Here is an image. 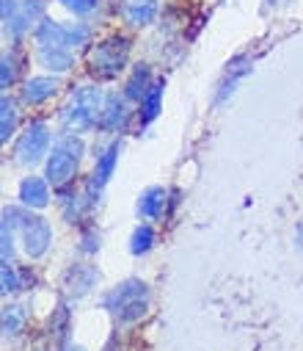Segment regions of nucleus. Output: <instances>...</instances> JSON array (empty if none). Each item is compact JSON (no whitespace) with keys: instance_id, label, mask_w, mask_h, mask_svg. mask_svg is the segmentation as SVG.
Masks as SVG:
<instances>
[{"instance_id":"f257e3e1","label":"nucleus","mask_w":303,"mask_h":351,"mask_svg":"<svg viewBox=\"0 0 303 351\" xmlns=\"http://www.w3.org/2000/svg\"><path fill=\"white\" fill-rule=\"evenodd\" d=\"M127 58H130V42L124 36H108L103 39L88 56V72L99 80H111L116 77L124 66H127Z\"/></svg>"},{"instance_id":"f03ea898","label":"nucleus","mask_w":303,"mask_h":351,"mask_svg":"<svg viewBox=\"0 0 303 351\" xmlns=\"http://www.w3.org/2000/svg\"><path fill=\"white\" fill-rule=\"evenodd\" d=\"M149 304V288L141 280H127L122 285H116L108 296H105V307L124 324L138 321L146 313Z\"/></svg>"},{"instance_id":"7ed1b4c3","label":"nucleus","mask_w":303,"mask_h":351,"mask_svg":"<svg viewBox=\"0 0 303 351\" xmlns=\"http://www.w3.org/2000/svg\"><path fill=\"white\" fill-rule=\"evenodd\" d=\"M99 103H103V95H99V89H94V86H83V89L69 100V106L64 108V114H61L64 128L69 133L88 130L96 122V117L103 114V111H99Z\"/></svg>"},{"instance_id":"20e7f679","label":"nucleus","mask_w":303,"mask_h":351,"mask_svg":"<svg viewBox=\"0 0 303 351\" xmlns=\"http://www.w3.org/2000/svg\"><path fill=\"white\" fill-rule=\"evenodd\" d=\"M3 216L20 230L23 246H25L28 257H42V254L47 252V246H50V241H53V230H50V224H47L42 216H25V213H20V210H14V208H9Z\"/></svg>"},{"instance_id":"39448f33","label":"nucleus","mask_w":303,"mask_h":351,"mask_svg":"<svg viewBox=\"0 0 303 351\" xmlns=\"http://www.w3.org/2000/svg\"><path fill=\"white\" fill-rule=\"evenodd\" d=\"M80 155H83V141L75 138V136H66L53 149V155L47 160V180L53 186H66L75 178L77 166H80Z\"/></svg>"},{"instance_id":"423d86ee","label":"nucleus","mask_w":303,"mask_h":351,"mask_svg":"<svg viewBox=\"0 0 303 351\" xmlns=\"http://www.w3.org/2000/svg\"><path fill=\"white\" fill-rule=\"evenodd\" d=\"M42 0H3V20L14 36L25 34L36 17H42Z\"/></svg>"},{"instance_id":"0eeeda50","label":"nucleus","mask_w":303,"mask_h":351,"mask_svg":"<svg viewBox=\"0 0 303 351\" xmlns=\"http://www.w3.org/2000/svg\"><path fill=\"white\" fill-rule=\"evenodd\" d=\"M47 144H50V130L44 122H34L25 128V133L20 136L17 147H14V155L20 163H36L42 160V155L47 152Z\"/></svg>"},{"instance_id":"6e6552de","label":"nucleus","mask_w":303,"mask_h":351,"mask_svg":"<svg viewBox=\"0 0 303 351\" xmlns=\"http://www.w3.org/2000/svg\"><path fill=\"white\" fill-rule=\"evenodd\" d=\"M119 144H111L105 152H103V158L96 160V171H94V178L88 180V202H94L96 199V194H99V189H103L108 180H111V174H114V169H116V160H119Z\"/></svg>"},{"instance_id":"1a4fd4ad","label":"nucleus","mask_w":303,"mask_h":351,"mask_svg":"<svg viewBox=\"0 0 303 351\" xmlns=\"http://www.w3.org/2000/svg\"><path fill=\"white\" fill-rule=\"evenodd\" d=\"M58 92V80L55 77H31L23 89V100L28 106H39L44 100H50Z\"/></svg>"},{"instance_id":"9d476101","label":"nucleus","mask_w":303,"mask_h":351,"mask_svg":"<svg viewBox=\"0 0 303 351\" xmlns=\"http://www.w3.org/2000/svg\"><path fill=\"white\" fill-rule=\"evenodd\" d=\"M124 17L130 25H149L157 17V0H124Z\"/></svg>"},{"instance_id":"9b49d317","label":"nucleus","mask_w":303,"mask_h":351,"mask_svg":"<svg viewBox=\"0 0 303 351\" xmlns=\"http://www.w3.org/2000/svg\"><path fill=\"white\" fill-rule=\"evenodd\" d=\"M20 199H23V205H28V208H44V205L50 202L47 183L39 180V178H28V180L20 186Z\"/></svg>"},{"instance_id":"f8f14e48","label":"nucleus","mask_w":303,"mask_h":351,"mask_svg":"<svg viewBox=\"0 0 303 351\" xmlns=\"http://www.w3.org/2000/svg\"><path fill=\"white\" fill-rule=\"evenodd\" d=\"M124 117H127V108H124V100L119 95H111L105 100V111L99 114V125L105 130H119L124 125Z\"/></svg>"},{"instance_id":"ddd939ff","label":"nucleus","mask_w":303,"mask_h":351,"mask_svg":"<svg viewBox=\"0 0 303 351\" xmlns=\"http://www.w3.org/2000/svg\"><path fill=\"white\" fill-rule=\"evenodd\" d=\"M39 61L53 72H64L72 66V53H69V47H42Z\"/></svg>"},{"instance_id":"4468645a","label":"nucleus","mask_w":303,"mask_h":351,"mask_svg":"<svg viewBox=\"0 0 303 351\" xmlns=\"http://www.w3.org/2000/svg\"><path fill=\"white\" fill-rule=\"evenodd\" d=\"M248 61L246 58H237V61H232L229 64V69H226V77H224V83H221V92H218V103L221 100H226V95H232L235 92V86L248 75Z\"/></svg>"},{"instance_id":"2eb2a0df","label":"nucleus","mask_w":303,"mask_h":351,"mask_svg":"<svg viewBox=\"0 0 303 351\" xmlns=\"http://www.w3.org/2000/svg\"><path fill=\"white\" fill-rule=\"evenodd\" d=\"M36 42H39L42 47H66V39H64V25L50 23V20L39 23V28H36Z\"/></svg>"},{"instance_id":"dca6fc26","label":"nucleus","mask_w":303,"mask_h":351,"mask_svg":"<svg viewBox=\"0 0 303 351\" xmlns=\"http://www.w3.org/2000/svg\"><path fill=\"white\" fill-rule=\"evenodd\" d=\"M163 205H166V191L163 189H149V191H144V197L138 202V213L144 219H157L163 213Z\"/></svg>"},{"instance_id":"f3484780","label":"nucleus","mask_w":303,"mask_h":351,"mask_svg":"<svg viewBox=\"0 0 303 351\" xmlns=\"http://www.w3.org/2000/svg\"><path fill=\"white\" fill-rule=\"evenodd\" d=\"M149 89H152V86H149V66L146 64H138L135 72H133V77L127 80V97L141 100V97H146Z\"/></svg>"},{"instance_id":"a211bd4d","label":"nucleus","mask_w":303,"mask_h":351,"mask_svg":"<svg viewBox=\"0 0 303 351\" xmlns=\"http://www.w3.org/2000/svg\"><path fill=\"white\" fill-rule=\"evenodd\" d=\"M17 128V108L9 97L0 100V141H9V136Z\"/></svg>"},{"instance_id":"6ab92c4d","label":"nucleus","mask_w":303,"mask_h":351,"mask_svg":"<svg viewBox=\"0 0 303 351\" xmlns=\"http://www.w3.org/2000/svg\"><path fill=\"white\" fill-rule=\"evenodd\" d=\"M160 97H163V83L152 86V89L146 92V97H144V108H141V111H144V114H141V122H144V125L157 117V111H160Z\"/></svg>"},{"instance_id":"aec40b11","label":"nucleus","mask_w":303,"mask_h":351,"mask_svg":"<svg viewBox=\"0 0 303 351\" xmlns=\"http://www.w3.org/2000/svg\"><path fill=\"white\" fill-rule=\"evenodd\" d=\"M94 280H96V271H94V269H80V266H75V269L66 274V282H75V285H77V293H75V296L88 293V288L94 285Z\"/></svg>"},{"instance_id":"412c9836","label":"nucleus","mask_w":303,"mask_h":351,"mask_svg":"<svg viewBox=\"0 0 303 351\" xmlns=\"http://www.w3.org/2000/svg\"><path fill=\"white\" fill-rule=\"evenodd\" d=\"M152 243H155V230L144 224V227H138V230L133 232L130 252H133V254H144V252H149V249H152Z\"/></svg>"},{"instance_id":"4be33fe9","label":"nucleus","mask_w":303,"mask_h":351,"mask_svg":"<svg viewBox=\"0 0 303 351\" xmlns=\"http://www.w3.org/2000/svg\"><path fill=\"white\" fill-rule=\"evenodd\" d=\"M23 321H25L23 307H17V304L6 307V313H3V332H6V337H9V335H12V337H14V335H20Z\"/></svg>"},{"instance_id":"5701e85b","label":"nucleus","mask_w":303,"mask_h":351,"mask_svg":"<svg viewBox=\"0 0 303 351\" xmlns=\"http://www.w3.org/2000/svg\"><path fill=\"white\" fill-rule=\"evenodd\" d=\"M91 36V28L83 25V23H72V25H64V39H66V47H77V45H85Z\"/></svg>"},{"instance_id":"b1692460","label":"nucleus","mask_w":303,"mask_h":351,"mask_svg":"<svg viewBox=\"0 0 303 351\" xmlns=\"http://www.w3.org/2000/svg\"><path fill=\"white\" fill-rule=\"evenodd\" d=\"M0 282H3V293H12V291H17V288H20V280H17L14 266L3 263V271H0Z\"/></svg>"},{"instance_id":"393cba45","label":"nucleus","mask_w":303,"mask_h":351,"mask_svg":"<svg viewBox=\"0 0 303 351\" xmlns=\"http://www.w3.org/2000/svg\"><path fill=\"white\" fill-rule=\"evenodd\" d=\"M61 6H66L75 14H88V12H94L96 0H61Z\"/></svg>"},{"instance_id":"a878e982","label":"nucleus","mask_w":303,"mask_h":351,"mask_svg":"<svg viewBox=\"0 0 303 351\" xmlns=\"http://www.w3.org/2000/svg\"><path fill=\"white\" fill-rule=\"evenodd\" d=\"M17 77V66H14V58H3V75H0V83H3V89L14 83Z\"/></svg>"},{"instance_id":"bb28decb","label":"nucleus","mask_w":303,"mask_h":351,"mask_svg":"<svg viewBox=\"0 0 303 351\" xmlns=\"http://www.w3.org/2000/svg\"><path fill=\"white\" fill-rule=\"evenodd\" d=\"M267 3H273V0H267Z\"/></svg>"}]
</instances>
